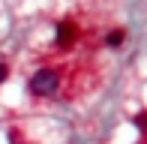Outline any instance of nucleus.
<instances>
[{"mask_svg":"<svg viewBox=\"0 0 147 144\" xmlns=\"http://www.w3.org/2000/svg\"><path fill=\"white\" fill-rule=\"evenodd\" d=\"M135 123H138V129H147V111H144V114H138V117H135Z\"/></svg>","mask_w":147,"mask_h":144,"instance_id":"4","label":"nucleus"},{"mask_svg":"<svg viewBox=\"0 0 147 144\" xmlns=\"http://www.w3.org/2000/svg\"><path fill=\"white\" fill-rule=\"evenodd\" d=\"M6 75H9V69H6V63H0V81H3Z\"/></svg>","mask_w":147,"mask_h":144,"instance_id":"5","label":"nucleus"},{"mask_svg":"<svg viewBox=\"0 0 147 144\" xmlns=\"http://www.w3.org/2000/svg\"><path fill=\"white\" fill-rule=\"evenodd\" d=\"M75 39H78V27L72 21H60V27H57V45H60V48H69Z\"/></svg>","mask_w":147,"mask_h":144,"instance_id":"2","label":"nucleus"},{"mask_svg":"<svg viewBox=\"0 0 147 144\" xmlns=\"http://www.w3.org/2000/svg\"><path fill=\"white\" fill-rule=\"evenodd\" d=\"M123 39H126V30L117 27V30H111V33L105 36V45H108V48H117V45H123Z\"/></svg>","mask_w":147,"mask_h":144,"instance_id":"3","label":"nucleus"},{"mask_svg":"<svg viewBox=\"0 0 147 144\" xmlns=\"http://www.w3.org/2000/svg\"><path fill=\"white\" fill-rule=\"evenodd\" d=\"M57 81L60 78H57L54 69H39L36 75L30 78V93L33 96H51L57 90Z\"/></svg>","mask_w":147,"mask_h":144,"instance_id":"1","label":"nucleus"}]
</instances>
